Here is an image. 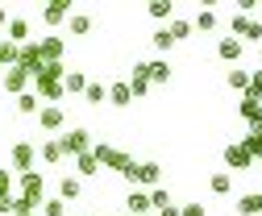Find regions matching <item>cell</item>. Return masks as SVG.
<instances>
[{
	"label": "cell",
	"instance_id": "obj_17",
	"mask_svg": "<svg viewBox=\"0 0 262 216\" xmlns=\"http://www.w3.org/2000/svg\"><path fill=\"white\" fill-rule=\"evenodd\" d=\"M237 216H262V191H246L237 200Z\"/></svg>",
	"mask_w": 262,
	"mask_h": 216
},
{
	"label": "cell",
	"instance_id": "obj_40",
	"mask_svg": "<svg viewBox=\"0 0 262 216\" xmlns=\"http://www.w3.org/2000/svg\"><path fill=\"white\" fill-rule=\"evenodd\" d=\"M246 96L262 100V71H250V91H246Z\"/></svg>",
	"mask_w": 262,
	"mask_h": 216
},
{
	"label": "cell",
	"instance_id": "obj_29",
	"mask_svg": "<svg viewBox=\"0 0 262 216\" xmlns=\"http://www.w3.org/2000/svg\"><path fill=\"white\" fill-rule=\"evenodd\" d=\"M83 100H88V104H104V100H108V87H104V83H96V79H88Z\"/></svg>",
	"mask_w": 262,
	"mask_h": 216
},
{
	"label": "cell",
	"instance_id": "obj_21",
	"mask_svg": "<svg viewBox=\"0 0 262 216\" xmlns=\"http://www.w3.org/2000/svg\"><path fill=\"white\" fill-rule=\"evenodd\" d=\"M108 100H113L117 108H129V104H134V91H129V79H121V83H113V87H108Z\"/></svg>",
	"mask_w": 262,
	"mask_h": 216
},
{
	"label": "cell",
	"instance_id": "obj_22",
	"mask_svg": "<svg viewBox=\"0 0 262 216\" xmlns=\"http://www.w3.org/2000/svg\"><path fill=\"white\" fill-rule=\"evenodd\" d=\"M92 175H100V162H96L92 150H88V154H79V158H75V179H92Z\"/></svg>",
	"mask_w": 262,
	"mask_h": 216
},
{
	"label": "cell",
	"instance_id": "obj_43",
	"mask_svg": "<svg viewBox=\"0 0 262 216\" xmlns=\"http://www.w3.org/2000/svg\"><path fill=\"white\" fill-rule=\"evenodd\" d=\"M5 25H9V9H5V5H0V29H5Z\"/></svg>",
	"mask_w": 262,
	"mask_h": 216
},
{
	"label": "cell",
	"instance_id": "obj_45",
	"mask_svg": "<svg viewBox=\"0 0 262 216\" xmlns=\"http://www.w3.org/2000/svg\"><path fill=\"white\" fill-rule=\"evenodd\" d=\"M258 54H262V42H258Z\"/></svg>",
	"mask_w": 262,
	"mask_h": 216
},
{
	"label": "cell",
	"instance_id": "obj_49",
	"mask_svg": "<svg viewBox=\"0 0 262 216\" xmlns=\"http://www.w3.org/2000/svg\"><path fill=\"white\" fill-rule=\"evenodd\" d=\"M0 216H5V212H0Z\"/></svg>",
	"mask_w": 262,
	"mask_h": 216
},
{
	"label": "cell",
	"instance_id": "obj_12",
	"mask_svg": "<svg viewBox=\"0 0 262 216\" xmlns=\"http://www.w3.org/2000/svg\"><path fill=\"white\" fill-rule=\"evenodd\" d=\"M38 50H42V63H62V54H67V38H42Z\"/></svg>",
	"mask_w": 262,
	"mask_h": 216
},
{
	"label": "cell",
	"instance_id": "obj_5",
	"mask_svg": "<svg viewBox=\"0 0 262 216\" xmlns=\"http://www.w3.org/2000/svg\"><path fill=\"white\" fill-rule=\"evenodd\" d=\"M17 187H21V196H25V200L42 204V200H46V175H42V171H25V175L17 179Z\"/></svg>",
	"mask_w": 262,
	"mask_h": 216
},
{
	"label": "cell",
	"instance_id": "obj_38",
	"mask_svg": "<svg viewBox=\"0 0 262 216\" xmlns=\"http://www.w3.org/2000/svg\"><path fill=\"white\" fill-rule=\"evenodd\" d=\"M13 200V171H0V204Z\"/></svg>",
	"mask_w": 262,
	"mask_h": 216
},
{
	"label": "cell",
	"instance_id": "obj_3",
	"mask_svg": "<svg viewBox=\"0 0 262 216\" xmlns=\"http://www.w3.org/2000/svg\"><path fill=\"white\" fill-rule=\"evenodd\" d=\"M34 158H38V146L29 141V137H17V141H13V150H9V162H13V171H17V175L34 171Z\"/></svg>",
	"mask_w": 262,
	"mask_h": 216
},
{
	"label": "cell",
	"instance_id": "obj_4",
	"mask_svg": "<svg viewBox=\"0 0 262 216\" xmlns=\"http://www.w3.org/2000/svg\"><path fill=\"white\" fill-rule=\"evenodd\" d=\"M62 141V154H67V158H79V154H88L96 141H92V133L83 129V125H75V129H67V133H62L58 137Z\"/></svg>",
	"mask_w": 262,
	"mask_h": 216
},
{
	"label": "cell",
	"instance_id": "obj_42",
	"mask_svg": "<svg viewBox=\"0 0 262 216\" xmlns=\"http://www.w3.org/2000/svg\"><path fill=\"white\" fill-rule=\"evenodd\" d=\"M154 216H179V204H171V208H162V212H154Z\"/></svg>",
	"mask_w": 262,
	"mask_h": 216
},
{
	"label": "cell",
	"instance_id": "obj_10",
	"mask_svg": "<svg viewBox=\"0 0 262 216\" xmlns=\"http://www.w3.org/2000/svg\"><path fill=\"white\" fill-rule=\"evenodd\" d=\"M158 179H162V166L158 162H138V171L134 175H129V183H142V187H158Z\"/></svg>",
	"mask_w": 262,
	"mask_h": 216
},
{
	"label": "cell",
	"instance_id": "obj_20",
	"mask_svg": "<svg viewBox=\"0 0 262 216\" xmlns=\"http://www.w3.org/2000/svg\"><path fill=\"white\" fill-rule=\"evenodd\" d=\"M146 79H150V83H167V79H171V63H167V58L146 63Z\"/></svg>",
	"mask_w": 262,
	"mask_h": 216
},
{
	"label": "cell",
	"instance_id": "obj_30",
	"mask_svg": "<svg viewBox=\"0 0 262 216\" xmlns=\"http://www.w3.org/2000/svg\"><path fill=\"white\" fill-rule=\"evenodd\" d=\"M67 29H71L75 38H83L88 29H92V17H88V13H71V17H67Z\"/></svg>",
	"mask_w": 262,
	"mask_h": 216
},
{
	"label": "cell",
	"instance_id": "obj_16",
	"mask_svg": "<svg viewBox=\"0 0 262 216\" xmlns=\"http://www.w3.org/2000/svg\"><path fill=\"white\" fill-rule=\"evenodd\" d=\"M79 196H83V179L62 175V179H58V200H79Z\"/></svg>",
	"mask_w": 262,
	"mask_h": 216
},
{
	"label": "cell",
	"instance_id": "obj_13",
	"mask_svg": "<svg viewBox=\"0 0 262 216\" xmlns=\"http://www.w3.org/2000/svg\"><path fill=\"white\" fill-rule=\"evenodd\" d=\"M146 212H154L150 208V191H129L125 196V216H146Z\"/></svg>",
	"mask_w": 262,
	"mask_h": 216
},
{
	"label": "cell",
	"instance_id": "obj_6",
	"mask_svg": "<svg viewBox=\"0 0 262 216\" xmlns=\"http://www.w3.org/2000/svg\"><path fill=\"white\" fill-rule=\"evenodd\" d=\"M17 67H21L29 79H38V75H42V67H46V63H42V50H38V42H25V46H21V54H17Z\"/></svg>",
	"mask_w": 262,
	"mask_h": 216
},
{
	"label": "cell",
	"instance_id": "obj_35",
	"mask_svg": "<svg viewBox=\"0 0 262 216\" xmlns=\"http://www.w3.org/2000/svg\"><path fill=\"white\" fill-rule=\"evenodd\" d=\"M191 29H204V34H208V29H216V13H212V9L195 13V17H191Z\"/></svg>",
	"mask_w": 262,
	"mask_h": 216
},
{
	"label": "cell",
	"instance_id": "obj_23",
	"mask_svg": "<svg viewBox=\"0 0 262 216\" xmlns=\"http://www.w3.org/2000/svg\"><path fill=\"white\" fill-rule=\"evenodd\" d=\"M242 146L250 150V158L258 162V158H262V125H250V133L242 137Z\"/></svg>",
	"mask_w": 262,
	"mask_h": 216
},
{
	"label": "cell",
	"instance_id": "obj_9",
	"mask_svg": "<svg viewBox=\"0 0 262 216\" xmlns=\"http://www.w3.org/2000/svg\"><path fill=\"white\" fill-rule=\"evenodd\" d=\"M225 166H229V175H237V171H250V166H258V162L250 158V150H246L242 141H233V146H225Z\"/></svg>",
	"mask_w": 262,
	"mask_h": 216
},
{
	"label": "cell",
	"instance_id": "obj_28",
	"mask_svg": "<svg viewBox=\"0 0 262 216\" xmlns=\"http://www.w3.org/2000/svg\"><path fill=\"white\" fill-rule=\"evenodd\" d=\"M150 42H154V50H158V54H167V50L175 46V38H171V29H167V25H158L154 34H150Z\"/></svg>",
	"mask_w": 262,
	"mask_h": 216
},
{
	"label": "cell",
	"instance_id": "obj_8",
	"mask_svg": "<svg viewBox=\"0 0 262 216\" xmlns=\"http://www.w3.org/2000/svg\"><path fill=\"white\" fill-rule=\"evenodd\" d=\"M229 34H233L237 42H242V38L262 42V21H258V17H250V13H237V17H233V29H229Z\"/></svg>",
	"mask_w": 262,
	"mask_h": 216
},
{
	"label": "cell",
	"instance_id": "obj_44",
	"mask_svg": "<svg viewBox=\"0 0 262 216\" xmlns=\"http://www.w3.org/2000/svg\"><path fill=\"white\" fill-rule=\"evenodd\" d=\"M13 216H38V212H13Z\"/></svg>",
	"mask_w": 262,
	"mask_h": 216
},
{
	"label": "cell",
	"instance_id": "obj_32",
	"mask_svg": "<svg viewBox=\"0 0 262 216\" xmlns=\"http://www.w3.org/2000/svg\"><path fill=\"white\" fill-rule=\"evenodd\" d=\"M17 54H21V46H13L9 38H0V67H17Z\"/></svg>",
	"mask_w": 262,
	"mask_h": 216
},
{
	"label": "cell",
	"instance_id": "obj_47",
	"mask_svg": "<svg viewBox=\"0 0 262 216\" xmlns=\"http://www.w3.org/2000/svg\"><path fill=\"white\" fill-rule=\"evenodd\" d=\"M79 216H88V212H79Z\"/></svg>",
	"mask_w": 262,
	"mask_h": 216
},
{
	"label": "cell",
	"instance_id": "obj_18",
	"mask_svg": "<svg viewBox=\"0 0 262 216\" xmlns=\"http://www.w3.org/2000/svg\"><path fill=\"white\" fill-rule=\"evenodd\" d=\"M9 42L13 46H25L29 42V21L25 17H9Z\"/></svg>",
	"mask_w": 262,
	"mask_h": 216
},
{
	"label": "cell",
	"instance_id": "obj_34",
	"mask_svg": "<svg viewBox=\"0 0 262 216\" xmlns=\"http://www.w3.org/2000/svg\"><path fill=\"white\" fill-rule=\"evenodd\" d=\"M167 29H171V38H175V42L191 38V21H183V17H171V21H167Z\"/></svg>",
	"mask_w": 262,
	"mask_h": 216
},
{
	"label": "cell",
	"instance_id": "obj_15",
	"mask_svg": "<svg viewBox=\"0 0 262 216\" xmlns=\"http://www.w3.org/2000/svg\"><path fill=\"white\" fill-rule=\"evenodd\" d=\"M38 158H42L46 166H58L62 158H67V154H62V141H58V137H50V141H42V146H38Z\"/></svg>",
	"mask_w": 262,
	"mask_h": 216
},
{
	"label": "cell",
	"instance_id": "obj_26",
	"mask_svg": "<svg viewBox=\"0 0 262 216\" xmlns=\"http://www.w3.org/2000/svg\"><path fill=\"white\" fill-rule=\"evenodd\" d=\"M237 112H242V116L250 121V125H258V121H262V100H254V96H242Z\"/></svg>",
	"mask_w": 262,
	"mask_h": 216
},
{
	"label": "cell",
	"instance_id": "obj_27",
	"mask_svg": "<svg viewBox=\"0 0 262 216\" xmlns=\"http://www.w3.org/2000/svg\"><path fill=\"white\" fill-rule=\"evenodd\" d=\"M62 87H67V96H83L88 75H83V71H67V75H62Z\"/></svg>",
	"mask_w": 262,
	"mask_h": 216
},
{
	"label": "cell",
	"instance_id": "obj_24",
	"mask_svg": "<svg viewBox=\"0 0 262 216\" xmlns=\"http://www.w3.org/2000/svg\"><path fill=\"white\" fill-rule=\"evenodd\" d=\"M38 108H42V100L34 96V87H29V91H21V96H17V112H21V116H38Z\"/></svg>",
	"mask_w": 262,
	"mask_h": 216
},
{
	"label": "cell",
	"instance_id": "obj_7",
	"mask_svg": "<svg viewBox=\"0 0 262 216\" xmlns=\"http://www.w3.org/2000/svg\"><path fill=\"white\" fill-rule=\"evenodd\" d=\"M62 125H67V108H62V104L38 108V129H42V133H58Z\"/></svg>",
	"mask_w": 262,
	"mask_h": 216
},
{
	"label": "cell",
	"instance_id": "obj_31",
	"mask_svg": "<svg viewBox=\"0 0 262 216\" xmlns=\"http://www.w3.org/2000/svg\"><path fill=\"white\" fill-rule=\"evenodd\" d=\"M38 208H42V216H67V200H58V196H46Z\"/></svg>",
	"mask_w": 262,
	"mask_h": 216
},
{
	"label": "cell",
	"instance_id": "obj_25",
	"mask_svg": "<svg viewBox=\"0 0 262 216\" xmlns=\"http://www.w3.org/2000/svg\"><path fill=\"white\" fill-rule=\"evenodd\" d=\"M208 191H212V196H229V191H233V175H229V171H216V175L208 179Z\"/></svg>",
	"mask_w": 262,
	"mask_h": 216
},
{
	"label": "cell",
	"instance_id": "obj_39",
	"mask_svg": "<svg viewBox=\"0 0 262 216\" xmlns=\"http://www.w3.org/2000/svg\"><path fill=\"white\" fill-rule=\"evenodd\" d=\"M129 91H134V96H146V91H150V79H146V75H129Z\"/></svg>",
	"mask_w": 262,
	"mask_h": 216
},
{
	"label": "cell",
	"instance_id": "obj_14",
	"mask_svg": "<svg viewBox=\"0 0 262 216\" xmlns=\"http://www.w3.org/2000/svg\"><path fill=\"white\" fill-rule=\"evenodd\" d=\"M67 17H71V5H67V0H50V5L42 9V21H46V25H62Z\"/></svg>",
	"mask_w": 262,
	"mask_h": 216
},
{
	"label": "cell",
	"instance_id": "obj_48",
	"mask_svg": "<svg viewBox=\"0 0 262 216\" xmlns=\"http://www.w3.org/2000/svg\"><path fill=\"white\" fill-rule=\"evenodd\" d=\"M258 125H262V121H258Z\"/></svg>",
	"mask_w": 262,
	"mask_h": 216
},
{
	"label": "cell",
	"instance_id": "obj_46",
	"mask_svg": "<svg viewBox=\"0 0 262 216\" xmlns=\"http://www.w3.org/2000/svg\"><path fill=\"white\" fill-rule=\"evenodd\" d=\"M258 166H262V158H258Z\"/></svg>",
	"mask_w": 262,
	"mask_h": 216
},
{
	"label": "cell",
	"instance_id": "obj_33",
	"mask_svg": "<svg viewBox=\"0 0 262 216\" xmlns=\"http://www.w3.org/2000/svg\"><path fill=\"white\" fill-rule=\"evenodd\" d=\"M150 17L154 21H171L175 17V5H171V0H150Z\"/></svg>",
	"mask_w": 262,
	"mask_h": 216
},
{
	"label": "cell",
	"instance_id": "obj_19",
	"mask_svg": "<svg viewBox=\"0 0 262 216\" xmlns=\"http://www.w3.org/2000/svg\"><path fill=\"white\" fill-rule=\"evenodd\" d=\"M216 54L225 58V63H237V58H242V42L229 34V38H221V42H216Z\"/></svg>",
	"mask_w": 262,
	"mask_h": 216
},
{
	"label": "cell",
	"instance_id": "obj_2",
	"mask_svg": "<svg viewBox=\"0 0 262 216\" xmlns=\"http://www.w3.org/2000/svg\"><path fill=\"white\" fill-rule=\"evenodd\" d=\"M92 158L100 162V166H108V171H117V175H125V179H129V175L138 171V162L129 158L125 150H117V146H108V141H96V146H92Z\"/></svg>",
	"mask_w": 262,
	"mask_h": 216
},
{
	"label": "cell",
	"instance_id": "obj_11",
	"mask_svg": "<svg viewBox=\"0 0 262 216\" xmlns=\"http://www.w3.org/2000/svg\"><path fill=\"white\" fill-rule=\"evenodd\" d=\"M0 83H5V91H9V96H21V91H29V83H34V79H29L21 67H9Z\"/></svg>",
	"mask_w": 262,
	"mask_h": 216
},
{
	"label": "cell",
	"instance_id": "obj_1",
	"mask_svg": "<svg viewBox=\"0 0 262 216\" xmlns=\"http://www.w3.org/2000/svg\"><path fill=\"white\" fill-rule=\"evenodd\" d=\"M62 75H67V67H62V63H46L42 67V75L34 79V96L38 100H67V87H62Z\"/></svg>",
	"mask_w": 262,
	"mask_h": 216
},
{
	"label": "cell",
	"instance_id": "obj_41",
	"mask_svg": "<svg viewBox=\"0 0 262 216\" xmlns=\"http://www.w3.org/2000/svg\"><path fill=\"white\" fill-rule=\"evenodd\" d=\"M179 216H208V212H204V204H183Z\"/></svg>",
	"mask_w": 262,
	"mask_h": 216
},
{
	"label": "cell",
	"instance_id": "obj_37",
	"mask_svg": "<svg viewBox=\"0 0 262 216\" xmlns=\"http://www.w3.org/2000/svg\"><path fill=\"white\" fill-rule=\"evenodd\" d=\"M229 87L246 96V91H250V71H229Z\"/></svg>",
	"mask_w": 262,
	"mask_h": 216
},
{
	"label": "cell",
	"instance_id": "obj_36",
	"mask_svg": "<svg viewBox=\"0 0 262 216\" xmlns=\"http://www.w3.org/2000/svg\"><path fill=\"white\" fill-rule=\"evenodd\" d=\"M171 204H175V200H171V191H167V187H154V191H150V208H154V212L171 208Z\"/></svg>",
	"mask_w": 262,
	"mask_h": 216
}]
</instances>
